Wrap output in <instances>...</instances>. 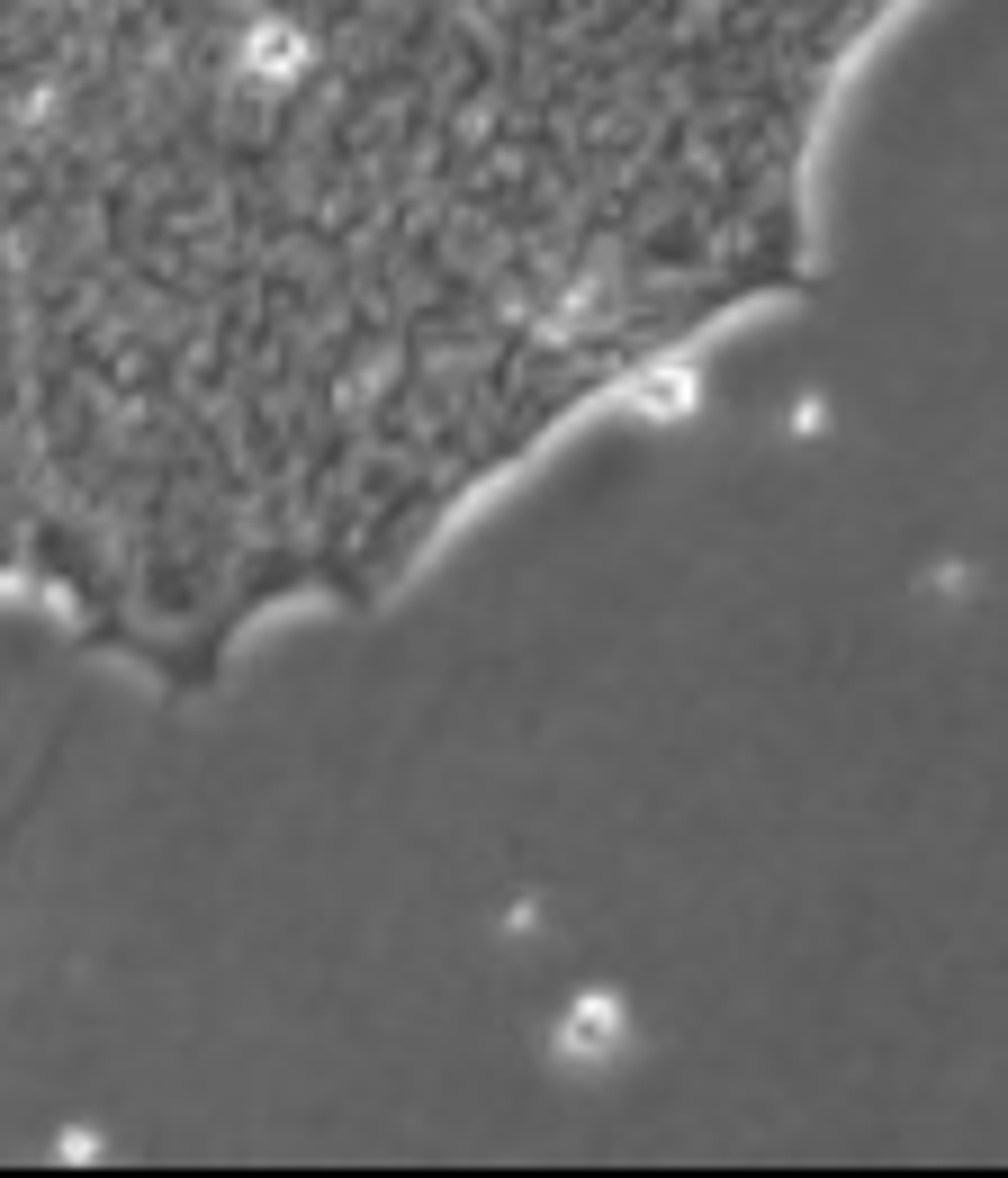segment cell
<instances>
[{
  "label": "cell",
  "mask_w": 1008,
  "mask_h": 1178,
  "mask_svg": "<svg viewBox=\"0 0 1008 1178\" xmlns=\"http://www.w3.org/2000/svg\"><path fill=\"white\" fill-rule=\"evenodd\" d=\"M99 18H109V0H99ZM109 55H118V27H109ZM118 127H127V81H118ZM135 144V135H127Z\"/></svg>",
  "instance_id": "cell-1"
}]
</instances>
